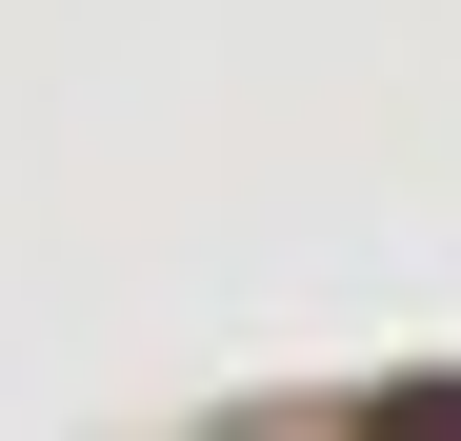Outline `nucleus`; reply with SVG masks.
Segmentation results:
<instances>
[{
    "instance_id": "1",
    "label": "nucleus",
    "mask_w": 461,
    "mask_h": 441,
    "mask_svg": "<svg viewBox=\"0 0 461 441\" xmlns=\"http://www.w3.org/2000/svg\"><path fill=\"white\" fill-rule=\"evenodd\" d=\"M381 421H461V382H402V401H381Z\"/></svg>"
}]
</instances>
